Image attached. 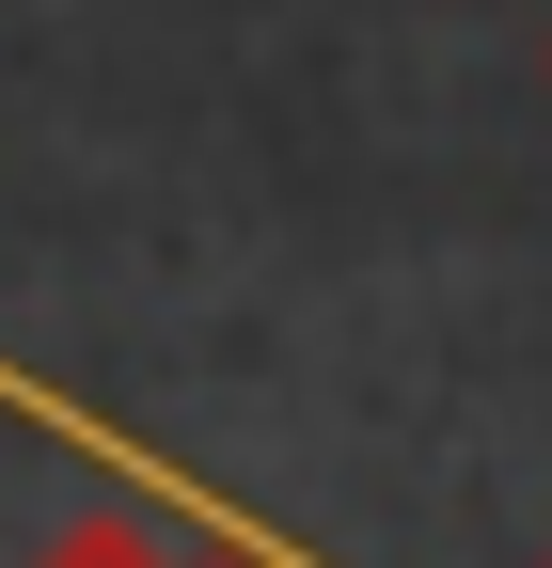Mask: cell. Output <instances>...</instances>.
<instances>
[{"instance_id": "obj_1", "label": "cell", "mask_w": 552, "mask_h": 568, "mask_svg": "<svg viewBox=\"0 0 552 568\" xmlns=\"http://www.w3.org/2000/svg\"><path fill=\"white\" fill-rule=\"evenodd\" d=\"M32 568H174V552H159L143 521H63V537H48Z\"/></svg>"}, {"instance_id": "obj_2", "label": "cell", "mask_w": 552, "mask_h": 568, "mask_svg": "<svg viewBox=\"0 0 552 568\" xmlns=\"http://www.w3.org/2000/svg\"><path fill=\"white\" fill-rule=\"evenodd\" d=\"M174 568H268V552H174Z\"/></svg>"}, {"instance_id": "obj_3", "label": "cell", "mask_w": 552, "mask_h": 568, "mask_svg": "<svg viewBox=\"0 0 552 568\" xmlns=\"http://www.w3.org/2000/svg\"><path fill=\"white\" fill-rule=\"evenodd\" d=\"M536 568H552V552H536Z\"/></svg>"}]
</instances>
